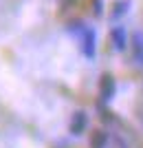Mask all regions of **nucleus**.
Segmentation results:
<instances>
[{
	"label": "nucleus",
	"instance_id": "obj_1",
	"mask_svg": "<svg viewBox=\"0 0 143 148\" xmlns=\"http://www.w3.org/2000/svg\"><path fill=\"white\" fill-rule=\"evenodd\" d=\"M117 93V82L110 73H104L99 77V102L97 104H108Z\"/></svg>",
	"mask_w": 143,
	"mask_h": 148
},
{
	"label": "nucleus",
	"instance_id": "obj_2",
	"mask_svg": "<svg viewBox=\"0 0 143 148\" xmlns=\"http://www.w3.org/2000/svg\"><path fill=\"white\" fill-rule=\"evenodd\" d=\"M88 124H90V117H88L86 111H75L73 115H70V122H68L70 135H75V137L84 135V133L88 130Z\"/></svg>",
	"mask_w": 143,
	"mask_h": 148
},
{
	"label": "nucleus",
	"instance_id": "obj_3",
	"mask_svg": "<svg viewBox=\"0 0 143 148\" xmlns=\"http://www.w3.org/2000/svg\"><path fill=\"white\" fill-rule=\"evenodd\" d=\"M88 146L90 148H108L110 146V133L106 128H95L88 137Z\"/></svg>",
	"mask_w": 143,
	"mask_h": 148
}]
</instances>
